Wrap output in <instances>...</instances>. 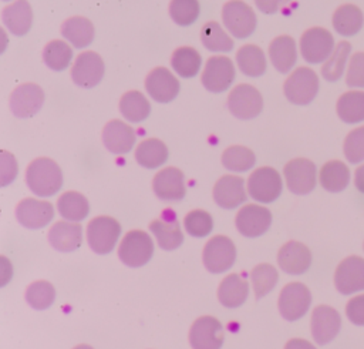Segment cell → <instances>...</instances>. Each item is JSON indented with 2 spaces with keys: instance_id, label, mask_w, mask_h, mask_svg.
Returning <instances> with one entry per match:
<instances>
[{
  "instance_id": "1",
  "label": "cell",
  "mask_w": 364,
  "mask_h": 349,
  "mask_svg": "<svg viewBox=\"0 0 364 349\" xmlns=\"http://www.w3.org/2000/svg\"><path fill=\"white\" fill-rule=\"evenodd\" d=\"M28 188L38 197H51L63 185V172L60 165L51 158L40 157L30 162L26 171Z\"/></svg>"
},
{
  "instance_id": "2",
  "label": "cell",
  "mask_w": 364,
  "mask_h": 349,
  "mask_svg": "<svg viewBox=\"0 0 364 349\" xmlns=\"http://www.w3.org/2000/svg\"><path fill=\"white\" fill-rule=\"evenodd\" d=\"M318 87L317 74L309 67H299L284 81L283 91L291 104L306 105L314 100Z\"/></svg>"
},
{
  "instance_id": "3",
  "label": "cell",
  "mask_w": 364,
  "mask_h": 349,
  "mask_svg": "<svg viewBox=\"0 0 364 349\" xmlns=\"http://www.w3.org/2000/svg\"><path fill=\"white\" fill-rule=\"evenodd\" d=\"M121 235V225L112 217H95L88 222L87 239L91 249L100 255L109 254Z\"/></svg>"
},
{
  "instance_id": "4",
  "label": "cell",
  "mask_w": 364,
  "mask_h": 349,
  "mask_svg": "<svg viewBox=\"0 0 364 349\" xmlns=\"http://www.w3.org/2000/svg\"><path fill=\"white\" fill-rule=\"evenodd\" d=\"M154 254V242L151 236L139 229L129 231L121 241L118 248L119 259L131 268H139L148 264Z\"/></svg>"
},
{
  "instance_id": "5",
  "label": "cell",
  "mask_w": 364,
  "mask_h": 349,
  "mask_svg": "<svg viewBox=\"0 0 364 349\" xmlns=\"http://www.w3.org/2000/svg\"><path fill=\"white\" fill-rule=\"evenodd\" d=\"M222 20L230 34L237 38L249 37L256 28V14L249 4L242 0H230L222 9Z\"/></svg>"
},
{
  "instance_id": "6",
  "label": "cell",
  "mask_w": 364,
  "mask_h": 349,
  "mask_svg": "<svg viewBox=\"0 0 364 349\" xmlns=\"http://www.w3.org/2000/svg\"><path fill=\"white\" fill-rule=\"evenodd\" d=\"M282 189V177L272 167H260L255 170L247 179V191L250 197L263 204L276 201L280 197Z\"/></svg>"
},
{
  "instance_id": "7",
  "label": "cell",
  "mask_w": 364,
  "mask_h": 349,
  "mask_svg": "<svg viewBox=\"0 0 364 349\" xmlns=\"http://www.w3.org/2000/svg\"><path fill=\"white\" fill-rule=\"evenodd\" d=\"M333 34L323 27H311L301 34L300 53L310 64L326 61L334 50Z\"/></svg>"
},
{
  "instance_id": "8",
  "label": "cell",
  "mask_w": 364,
  "mask_h": 349,
  "mask_svg": "<svg viewBox=\"0 0 364 349\" xmlns=\"http://www.w3.org/2000/svg\"><path fill=\"white\" fill-rule=\"evenodd\" d=\"M203 265L209 272L220 274L229 269L236 259V248L230 238L225 235H216L210 238L202 254Z\"/></svg>"
},
{
  "instance_id": "9",
  "label": "cell",
  "mask_w": 364,
  "mask_h": 349,
  "mask_svg": "<svg viewBox=\"0 0 364 349\" xmlns=\"http://www.w3.org/2000/svg\"><path fill=\"white\" fill-rule=\"evenodd\" d=\"M228 108L235 117L240 120H250L262 113L263 97L253 85L239 84L229 93Z\"/></svg>"
},
{
  "instance_id": "10",
  "label": "cell",
  "mask_w": 364,
  "mask_h": 349,
  "mask_svg": "<svg viewBox=\"0 0 364 349\" xmlns=\"http://www.w3.org/2000/svg\"><path fill=\"white\" fill-rule=\"evenodd\" d=\"M287 188L297 195L309 194L317 182V170L313 161L307 158L290 160L283 170Z\"/></svg>"
},
{
  "instance_id": "11",
  "label": "cell",
  "mask_w": 364,
  "mask_h": 349,
  "mask_svg": "<svg viewBox=\"0 0 364 349\" xmlns=\"http://www.w3.org/2000/svg\"><path fill=\"white\" fill-rule=\"evenodd\" d=\"M311 303V293L304 283H287L279 296V311L287 321H297L306 315Z\"/></svg>"
},
{
  "instance_id": "12",
  "label": "cell",
  "mask_w": 364,
  "mask_h": 349,
  "mask_svg": "<svg viewBox=\"0 0 364 349\" xmlns=\"http://www.w3.org/2000/svg\"><path fill=\"white\" fill-rule=\"evenodd\" d=\"M200 80L208 91H226L235 80V66L232 60L225 56L209 57L205 64Z\"/></svg>"
},
{
  "instance_id": "13",
  "label": "cell",
  "mask_w": 364,
  "mask_h": 349,
  "mask_svg": "<svg viewBox=\"0 0 364 349\" xmlns=\"http://www.w3.org/2000/svg\"><path fill=\"white\" fill-rule=\"evenodd\" d=\"M334 285L343 295L364 291V258L351 255L343 259L336 268Z\"/></svg>"
},
{
  "instance_id": "14",
  "label": "cell",
  "mask_w": 364,
  "mask_h": 349,
  "mask_svg": "<svg viewBox=\"0 0 364 349\" xmlns=\"http://www.w3.org/2000/svg\"><path fill=\"white\" fill-rule=\"evenodd\" d=\"M189 343L193 349H220L223 345V326L213 316L198 318L189 330Z\"/></svg>"
},
{
  "instance_id": "15",
  "label": "cell",
  "mask_w": 364,
  "mask_h": 349,
  "mask_svg": "<svg viewBox=\"0 0 364 349\" xmlns=\"http://www.w3.org/2000/svg\"><path fill=\"white\" fill-rule=\"evenodd\" d=\"M104 71L105 66L101 56L95 51H84L73 64L71 78L77 85L91 88L102 80Z\"/></svg>"
},
{
  "instance_id": "16",
  "label": "cell",
  "mask_w": 364,
  "mask_h": 349,
  "mask_svg": "<svg viewBox=\"0 0 364 349\" xmlns=\"http://www.w3.org/2000/svg\"><path fill=\"white\" fill-rule=\"evenodd\" d=\"M235 222L237 231L242 235L247 238H256L269 229L272 224V212L262 205L249 204L239 209Z\"/></svg>"
},
{
  "instance_id": "17",
  "label": "cell",
  "mask_w": 364,
  "mask_h": 349,
  "mask_svg": "<svg viewBox=\"0 0 364 349\" xmlns=\"http://www.w3.org/2000/svg\"><path fill=\"white\" fill-rule=\"evenodd\" d=\"M44 103V91L40 85L26 83L14 88L10 95V110L16 117L28 118L38 113Z\"/></svg>"
},
{
  "instance_id": "18",
  "label": "cell",
  "mask_w": 364,
  "mask_h": 349,
  "mask_svg": "<svg viewBox=\"0 0 364 349\" xmlns=\"http://www.w3.org/2000/svg\"><path fill=\"white\" fill-rule=\"evenodd\" d=\"M310 326L314 340L318 345H326L337 336L341 328L340 313L331 306L318 305L313 309Z\"/></svg>"
},
{
  "instance_id": "19",
  "label": "cell",
  "mask_w": 364,
  "mask_h": 349,
  "mask_svg": "<svg viewBox=\"0 0 364 349\" xmlns=\"http://www.w3.org/2000/svg\"><path fill=\"white\" fill-rule=\"evenodd\" d=\"M16 217L23 226L38 229L50 224L54 217V207L48 201L24 198L17 204Z\"/></svg>"
},
{
  "instance_id": "20",
  "label": "cell",
  "mask_w": 364,
  "mask_h": 349,
  "mask_svg": "<svg viewBox=\"0 0 364 349\" xmlns=\"http://www.w3.org/2000/svg\"><path fill=\"white\" fill-rule=\"evenodd\" d=\"M152 188L162 201H179L186 194L183 172L179 168L166 167L155 174Z\"/></svg>"
},
{
  "instance_id": "21",
  "label": "cell",
  "mask_w": 364,
  "mask_h": 349,
  "mask_svg": "<svg viewBox=\"0 0 364 349\" xmlns=\"http://www.w3.org/2000/svg\"><path fill=\"white\" fill-rule=\"evenodd\" d=\"M148 94L158 103H171L179 93L178 78L165 67H155L145 78Z\"/></svg>"
},
{
  "instance_id": "22",
  "label": "cell",
  "mask_w": 364,
  "mask_h": 349,
  "mask_svg": "<svg viewBox=\"0 0 364 349\" xmlns=\"http://www.w3.org/2000/svg\"><path fill=\"white\" fill-rule=\"evenodd\" d=\"M277 262L284 272L290 275H300L310 268L311 252L304 244L289 241L279 249Z\"/></svg>"
},
{
  "instance_id": "23",
  "label": "cell",
  "mask_w": 364,
  "mask_h": 349,
  "mask_svg": "<svg viewBox=\"0 0 364 349\" xmlns=\"http://www.w3.org/2000/svg\"><path fill=\"white\" fill-rule=\"evenodd\" d=\"M213 199L219 207L225 209H233L239 207L246 201L245 179L236 175L220 177L213 187Z\"/></svg>"
},
{
  "instance_id": "24",
  "label": "cell",
  "mask_w": 364,
  "mask_h": 349,
  "mask_svg": "<svg viewBox=\"0 0 364 349\" xmlns=\"http://www.w3.org/2000/svg\"><path fill=\"white\" fill-rule=\"evenodd\" d=\"M102 142L114 154H127L135 144V131L121 120H111L102 128Z\"/></svg>"
},
{
  "instance_id": "25",
  "label": "cell",
  "mask_w": 364,
  "mask_h": 349,
  "mask_svg": "<svg viewBox=\"0 0 364 349\" xmlns=\"http://www.w3.org/2000/svg\"><path fill=\"white\" fill-rule=\"evenodd\" d=\"M3 23L14 36H24L33 24V10L27 0H16L3 9Z\"/></svg>"
},
{
  "instance_id": "26",
  "label": "cell",
  "mask_w": 364,
  "mask_h": 349,
  "mask_svg": "<svg viewBox=\"0 0 364 349\" xmlns=\"http://www.w3.org/2000/svg\"><path fill=\"white\" fill-rule=\"evenodd\" d=\"M50 244L61 252H71L81 246L82 226L81 224H73L68 221L55 222L48 232Z\"/></svg>"
},
{
  "instance_id": "27",
  "label": "cell",
  "mask_w": 364,
  "mask_h": 349,
  "mask_svg": "<svg viewBox=\"0 0 364 349\" xmlns=\"http://www.w3.org/2000/svg\"><path fill=\"white\" fill-rule=\"evenodd\" d=\"M151 232L156 236V241L162 249L172 251L181 246L183 242V234L175 215L171 212L169 217L164 215L149 224Z\"/></svg>"
},
{
  "instance_id": "28",
  "label": "cell",
  "mask_w": 364,
  "mask_h": 349,
  "mask_svg": "<svg viewBox=\"0 0 364 349\" xmlns=\"http://www.w3.org/2000/svg\"><path fill=\"white\" fill-rule=\"evenodd\" d=\"M269 57L277 71H290L297 61V48L294 38L290 36H279L273 38L269 46Z\"/></svg>"
},
{
  "instance_id": "29",
  "label": "cell",
  "mask_w": 364,
  "mask_h": 349,
  "mask_svg": "<svg viewBox=\"0 0 364 349\" xmlns=\"http://www.w3.org/2000/svg\"><path fill=\"white\" fill-rule=\"evenodd\" d=\"M249 293V283L239 274L228 275L218 288V299L223 306L237 308L245 303Z\"/></svg>"
},
{
  "instance_id": "30",
  "label": "cell",
  "mask_w": 364,
  "mask_h": 349,
  "mask_svg": "<svg viewBox=\"0 0 364 349\" xmlns=\"http://www.w3.org/2000/svg\"><path fill=\"white\" fill-rule=\"evenodd\" d=\"M61 34L74 47L84 48L90 46L94 40V24L87 17L74 16L67 19L61 26Z\"/></svg>"
},
{
  "instance_id": "31",
  "label": "cell",
  "mask_w": 364,
  "mask_h": 349,
  "mask_svg": "<svg viewBox=\"0 0 364 349\" xmlns=\"http://www.w3.org/2000/svg\"><path fill=\"white\" fill-rule=\"evenodd\" d=\"M334 30L344 37L355 36L364 23V16L360 7L354 4H343L333 14Z\"/></svg>"
},
{
  "instance_id": "32",
  "label": "cell",
  "mask_w": 364,
  "mask_h": 349,
  "mask_svg": "<svg viewBox=\"0 0 364 349\" xmlns=\"http://www.w3.org/2000/svg\"><path fill=\"white\" fill-rule=\"evenodd\" d=\"M337 115L347 124L364 121V91L351 90L341 94L337 100Z\"/></svg>"
},
{
  "instance_id": "33",
  "label": "cell",
  "mask_w": 364,
  "mask_h": 349,
  "mask_svg": "<svg viewBox=\"0 0 364 349\" xmlns=\"http://www.w3.org/2000/svg\"><path fill=\"white\" fill-rule=\"evenodd\" d=\"M318 179L326 191L340 192L346 189L350 182V170L343 161L333 160L321 167Z\"/></svg>"
},
{
  "instance_id": "34",
  "label": "cell",
  "mask_w": 364,
  "mask_h": 349,
  "mask_svg": "<svg viewBox=\"0 0 364 349\" xmlns=\"http://www.w3.org/2000/svg\"><path fill=\"white\" fill-rule=\"evenodd\" d=\"M135 160L139 165L154 170L161 167L168 160V148L158 138H148L138 144Z\"/></svg>"
},
{
  "instance_id": "35",
  "label": "cell",
  "mask_w": 364,
  "mask_h": 349,
  "mask_svg": "<svg viewBox=\"0 0 364 349\" xmlns=\"http://www.w3.org/2000/svg\"><path fill=\"white\" fill-rule=\"evenodd\" d=\"M240 71L249 77H260L266 71V57L260 47L255 44L242 46L236 53Z\"/></svg>"
},
{
  "instance_id": "36",
  "label": "cell",
  "mask_w": 364,
  "mask_h": 349,
  "mask_svg": "<svg viewBox=\"0 0 364 349\" xmlns=\"http://www.w3.org/2000/svg\"><path fill=\"white\" fill-rule=\"evenodd\" d=\"M119 111L125 120L131 123H141L148 118L151 113V104L141 91H127L119 101Z\"/></svg>"
},
{
  "instance_id": "37",
  "label": "cell",
  "mask_w": 364,
  "mask_h": 349,
  "mask_svg": "<svg viewBox=\"0 0 364 349\" xmlns=\"http://www.w3.org/2000/svg\"><path fill=\"white\" fill-rule=\"evenodd\" d=\"M58 212L67 221H81L90 212L87 198L77 191H67L61 194L57 201Z\"/></svg>"
},
{
  "instance_id": "38",
  "label": "cell",
  "mask_w": 364,
  "mask_h": 349,
  "mask_svg": "<svg viewBox=\"0 0 364 349\" xmlns=\"http://www.w3.org/2000/svg\"><path fill=\"white\" fill-rule=\"evenodd\" d=\"M200 54L195 48L188 46L176 48L171 57L172 68L176 74H179L183 78L195 77L200 68Z\"/></svg>"
},
{
  "instance_id": "39",
  "label": "cell",
  "mask_w": 364,
  "mask_h": 349,
  "mask_svg": "<svg viewBox=\"0 0 364 349\" xmlns=\"http://www.w3.org/2000/svg\"><path fill=\"white\" fill-rule=\"evenodd\" d=\"M350 53H351V44L347 41H340L334 47L333 53L321 67V75L324 77V80L327 81L340 80V77L346 70V64L350 57Z\"/></svg>"
},
{
  "instance_id": "40",
  "label": "cell",
  "mask_w": 364,
  "mask_h": 349,
  "mask_svg": "<svg viewBox=\"0 0 364 349\" xmlns=\"http://www.w3.org/2000/svg\"><path fill=\"white\" fill-rule=\"evenodd\" d=\"M256 162L255 152L243 145H232L222 154V164L229 171L245 172L249 171Z\"/></svg>"
},
{
  "instance_id": "41",
  "label": "cell",
  "mask_w": 364,
  "mask_h": 349,
  "mask_svg": "<svg viewBox=\"0 0 364 349\" xmlns=\"http://www.w3.org/2000/svg\"><path fill=\"white\" fill-rule=\"evenodd\" d=\"M200 40L210 51H230L235 46L229 34H226L216 21H208L203 24L200 30Z\"/></svg>"
},
{
  "instance_id": "42",
  "label": "cell",
  "mask_w": 364,
  "mask_h": 349,
  "mask_svg": "<svg viewBox=\"0 0 364 349\" xmlns=\"http://www.w3.org/2000/svg\"><path fill=\"white\" fill-rule=\"evenodd\" d=\"M43 58H44V63L48 66V68L61 71L70 66L73 60V50L65 41L53 40L44 47Z\"/></svg>"
},
{
  "instance_id": "43",
  "label": "cell",
  "mask_w": 364,
  "mask_h": 349,
  "mask_svg": "<svg viewBox=\"0 0 364 349\" xmlns=\"http://www.w3.org/2000/svg\"><path fill=\"white\" fill-rule=\"evenodd\" d=\"M253 291L257 299L267 295L277 283L279 274L277 269L270 264H259L252 269L250 274Z\"/></svg>"
},
{
  "instance_id": "44",
  "label": "cell",
  "mask_w": 364,
  "mask_h": 349,
  "mask_svg": "<svg viewBox=\"0 0 364 349\" xmlns=\"http://www.w3.org/2000/svg\"><path fill=\"white\" fill-rule=\"evenodd\" d=\"M55 299V288L48 281H36L26 291V301L34 309L43 311L51 306Z\"/></svg>"
},
{
  "instance_id": "45",
  "label": "cell",
  "mask_w": 364,
  "mask_h": 349,
  "mask_svg": "<svg viewBox=\"0 0 364 349\" xmlns=\"http://www.w3.org/2000/svg\"><path fill=\"white\" fill-rule=\"evenodd\" d=\"M169 16L179 26L192 24L199 16L198 0H171Z\"/></svg>"
},
{
  "instance_id": "46",
  "label": "cell",
  "mask_w": 364,
  "mask_h": 349,
  "mask_svg": "<svg viewBox=\"0 0 364 349\" xmlns=\"http://www.w3.org/2000/svg\"><path fill=\"white\" fill-rule=\"evenodd\" d=\"M183 225L188 234L196 238H202L210 234L213 228V219L209 212L203 209H193L189 214H186L183 219Z\"/></svg>"
},
{
  "instance_id": "47",
  "label": "cell",
  "mask_w": 364,
  "mask_h": 349,
  "mask_svg": "<svg viewBox=\"0 0 364 349\" xmlns=\"http://www.w3.org/2000/svg\"><path fill=\"white\" fill-rule=\"evenodd\" d=\"M343 151L344 157L351 164H358L364 161V125L357 127L347 134Z\"/></svg>"
},
{
  "instance_id": "48",
  "label": "cell",
  "mask_w": 364,
  "mask_h": 349,
  "mask_svg": "<svg viewBox=\"0 0 364 349\" xmlns=\"http://www.w3.org/2000/svg\"><path fill=\"white\" fill-rule=\"evenodd\" d=\"M346 84L351 88H364V53H355L350 57Z\"/></svg>"
},
{
  "instance_id": "49",
  "label": "cell",
  "mask_w": 364,
  "mask_h": 349,
  "mask_svg": "<svg viewBox=\"0 0 364 349\" xmlns=\"http://www.w3.org/2000/svg\"><path fill=\"white\" fill-rule=\"evenodd\" d=\"M347 318L357 326H364V293L351 298L346 306Z\"/></svg>"
},
{
  "instance_id": "50",
  "label": "cell",
  "mask_w": 364,
  "mask_h": 349,
  "mask_svg": "<svg viewBox=\"0 0 364 349\" xmlns=\"http://www.w3.org/2000/svg\"><path fill=\"white\" fill-rule=\"evenodd\" d=\"M0 162H1V167H0V171H1V187H6L17 175V162H16L14 155L7 152V151H1Z\"/></svg>"
},
{
  "instance_id": "51",
  "label": "cell",
  "mask_w": 364,
  "mask_h": 349,
  "mask_svg": "<svg viewBox=\"0 0 364 349\" xmlns=\"http://www.w3.org/2000/svg\"><path fill=\"white\" fill-rule=\"evenodd\" d=\"M290 0H255L256 7L264 14H273L286 6Z\"/></svg>"
},
{
  "instance_id": "52",
  "label": "cell",
  "mask_w": 364,
  "mask_h": 349,
  "mask_svg": "<svg viewBox=\"0 0 364 349\" xmlns=\"http://www.w3.org/2000/svg\"><path fill=\"white\" fill-rule=\"evenodd\" d=\"M284 349H316V348L309 340H306V339L294 338V339H290L284 345Z\"/></svg>"
},
{
  "instance_id": "53",
  "label": "cell",
  "mask_w": 364,
  "mask_h": 349,
  "mask_svg": "<svg viewBox=\"0 0 364 349\" xmlns=\"http://www.w3.org/2000/svg\"><path fill=\"white\" fill-rule=\"evenodd\" d=\"M354 185L361 194H364V164L360 165L354 172Z\"/></svg>"
},
{
  "instance_id": "54",
  "label": "cell",
  "mask_w": 364,
  "mask_h": 349,
  "mask_svg": "<svg viewBox=\"0 0 364 349\" xmlns=\"http://www.w3.org/2000/svg\"><path fill=\"white\" fill-rule=\"evenodd\" d=\"M73 349H94L92 346H90V345H85V343H82V345H77L75 348H73Z\"/></svg>"
},
{
  "instance_id": "55",
  "label": "cell",
  "mask_w": 364,
  "mask_h": 349,
  "mask_svg": "<svg viewBox=\"0 0 364 349\" xmlns=\"http://www.w3.org/2000/svg\"><path fill=\"white\" fill-rule=\"evenodd\" d=\"M363 248H364V244H363Z\"/></svg>"
},
{
  "instance_id": "56",
  "label": "cell",
  "mask_w": 364,
  "mask_h": 349,
  "mask_svg": "<svg viewBox=\"0 0 364 349\" xmlns=\"http://www.w3.org/2000/svg\"><path fill=\"white\" fill-rule=\"evenodd\" d=\"M4 1H9V0H4Z\"/></svg>"
}]
</instances>
